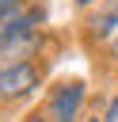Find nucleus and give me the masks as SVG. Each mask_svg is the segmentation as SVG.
I'll return each mask as SVG.
<instances>
[{
	"mask_svg": "<svg viewBox=\"0 0 118 122\" xmlns=\"http://www.w3.org/2000/svg\"><path fill=\"white\" fill-rule=\"evenodd\" d=\"M103 122H118V95H110L107 99V107H103V114H99Z\"/></svg>",
	"mask_w": 118,
	"mask_h": 122,
	"instance_id": "obj_6",
	"label": "nucleus"
},
{
	"mask_svg": "<svg viewBox=\"0 0 118 122\" xmlns=\"http://www.w3.org/2000/svg\"><path fill=\"white\" fill-rule=\"evenodd\" d=\"M80 122H103V118H99V114H95V118H80Z\"/></svg>",
	"mask_w": 118,
	"mask_h": 122,
	"instance_id": "obj_10",
	"label": "nucleus"
},
{
	"mask_svg": "<svg viewBox=\"0 0 118 122\" xmlns=\"http://www.w3.org/2000/svg\"><path fill=\"white\" fill-rule=\"evenodd\" d=\"M30 8V0H0V30L19 15V11H27Z\"/></svg>",
	"mask_w": 118,
	"mask_h": 122,
	"instance_id": "obj_5",
	"label": "nucleus"
},
{
	"mask_svg": "<svg viewBox=\"0 0 118 122\" xmlns=\"http://www.w3.org/2000/svg\"><path fill=\"white\" fill-rule=\"evenodd\" d=\"M99 0H76V8H95Z\"/></svg>",
	"mask_w": 118,
	"mask_h": 122,
	"instance_id": "obj_9",
	"label": "nucleus"
},
{
	"mask_svg": "<svg viewBox=\"0 0 118 122\" xmlns=\"http://www.w3.org/2000/svg\"><path fill=\"white\" fill-rule=\"evenodd\" d=\"M84 27H88V38L91 42H110L118 34V0H99Z\"/></svg>",
	"mask_w": 118,
	"mask_h": 122,
	"instance_id": "obj_4",
	"label": "nucleus"
},
{
	"mask_svg": "<svg viewBox=\"0 0 118 122\" xmlns=\"http://www.w3.org/2000/svg\"><path fill=\"white\" fill-rule=\"evenodd\" d=\"M42 88V65L38 61H11L0 65V107L23 103Z\"/></svg>",
	"mask_w": 118,
	"mask_h": 122,
	"instance_id": "obj_1",
	"label": "nucleus"
},
{
	"mask_svg": "<svg viewBox=\"0 0 118 122\" xmlns=\"http://www.w3.org/2000/svg\"><path fill=\"white\" fill-rule=\"evenodd\" d=\"M84 103H88V84H84L80 76H72V80H57V84L49 88L42 111H46L53 122H80V118H84Z\"/></svg>",
	"mask_w": 118,
	"mask_h": 122,
	"instance_id": "obj_2",
	"label": "nucleus"
},
{
	"mask_svg": "<svg viewBox=\"0 0 118 122\" xmlns=\"http://www.w3.org/2000/svg\"><path fill=\"white\" fill-rule=\"evenodd\" d=\"M107 57H110V61H118V34L107 42Z\"/></svg>",
	"mask_w": 118,
	"mask_h": 122,
	"instance_id": "obj_8",
	"label": "nucleus"
},
{
	"mask_svg": "<svg viewBox=\"0 0 118 122\" xmlns=\"http://www.w3.org/2000/svg\"><path fill=\"white\" fill-rule=\"evenodd\" d=\"M42 19H46V11H42L38 4H30L27 11H19V15L0 30V50H8V46H15V42H23V38H30V34H42Z\"/></svg>",
	"mask_w": 118,
	"mask_h": 122,
	"instance_id": "obj_3",
	"label": "nucleus"
},
{
	"mask_svg": "<svg viewBox=\"0 0 118 122\" xmlns=\"http://www.w3.org/2000/svg\"><path fill=\"white\" fill-rule=\"evenodd\" d=\"M19 122H53V118H49V114H46V111L38 107V111H27V114H23Z\"/></svg>",
	"mask_w": 118,
	"mask_h": 122,
	"instance_id": "obj_7",
	"label": "nucleus"
}]
</instances>
